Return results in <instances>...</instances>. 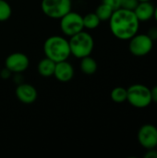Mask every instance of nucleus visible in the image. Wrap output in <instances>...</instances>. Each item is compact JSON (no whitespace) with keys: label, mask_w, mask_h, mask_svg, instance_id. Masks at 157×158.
I'll use <instances>...</instances> for the list:
<instances>
[{"label":"nucleus","mask_w":157,"mask_h":158,"mask_svg":"<svg viewBox=\"0 0 157 158\" xmlns=\"http://www.w3.org/2000/svg\"><path fill=\"white\" fill-rule=\"evenodd\" d=\"M16 95L20 102L24 104H31L37 98V91L31 84L21 83L16 89Z\"/></svg>","instance_id":"9d476101"},{"label":"nucleus","mask_w":157,"mask_h":158,"mask_svg":"<svg viewBox=\"0 0 157 158\" xmlns=\"http://www.w3.org/2000/svg\"><path fill=\"white\" fill-rule=\"evenodd\" d=\"M155 6L151 1L139 2L136 8L133 10L140 21H148L154 18Z\"/></svg>","instance_id":"f8f14e48"},{"label":"nucleus","mask_w":157,"mask_h":158,"mask_svg":"<svg viewBox=\"0 0 157 158\" xmlns=\"http://www.w3.org/2000/svg\"><path fill=\"white\" fill-rule=\"evenodd\" d=\"M154 47L153 40L145 33H136L130 39V52L138 57L147 56Z\"/></svg>","instance_id":"423d86ee"},{"label":"nucleus","mask_w":157,"mask_h":158,"mask_svg":"<svg viewBox=\"0 0 157 158\" xmlns=\"http://www.w3.org/2000/svg\"><path fill=\"white\" fill-rule=\"evenodd\" d=\"M156 149H157V146H156Z\"/></svg>","instance_id":"a878e982"},{"label":"nucleus","mask_w":157,"mask_h":158,"mask_svg":"<svg viewBox=\"0 0 157 158\" xmlns=\"http://www.w3.org/2000/svg\"><path fill=\"white\" fill-rule=\"evenodd\" d=\"M54 76L62 82L69 81L74 76V69L70 63L67 62V60L56 62Z\"/></svg>","instance_id":"9b49d317"},{"label":"nucleus","mask_w":157,"mask_h":158,"mask_svg":"<svg viewBox=\"0 0 157 158\" xmlns=\"http://www.w3.org/2000/svg\"><path fill=\"white\" fill-rule=\"evenodd\" d=\"M70 37L71 38L68 41V44L70 53L74 56L78 58H82L91 55L94 46V42L92 35L81 31Z\"/></svg>","instance_id":"7ed1b4c3"},{"label":"nucleus","mask_w":157,"mask_h":158,"mask_svg":"<svg viewBox=\"0 0 157 158\" xmlns=\"http://www.w3.org/2000/svg\"><path fill=\"white\" fill-rule=\"evenodd\" d=\"M127 101L135 108H146L152 103L151 89L143 84H133L127 89Z\"/></svg>","instance_id":"20e7f679"},{"label":"nucleus","mask_w":157,"mask_h":158,"mask_svg":"<svg viewBox=\"0 0 157 158\" xmlns=\"http://www.w3.org/2000/svg\"><path fill=\"white\" fill-rule=\"evenodd\" d=\"M145 1H152V0H139V2H145Z\"/></svg>","instance_id":"393cba45"},{"label":"nucleus","mask_w":157,"mask_h":158,"mask_svg":"<svg viewBox=\"0 0 157 158\" xmlns=\"http://www.w3.org/2000/svg\"><path fill=\"white\" fill-rule=\"evenodd\" d=\"M43 12L51 19H61L71 10V0H43Z\"/></svg>","instance_id":"39448f33"},{"label":"nucleus","mask_w":157,"mask_h":158,"mask_svg":"<svg viewBox=\"0 0 157 158\" xmlns=\"http://www.w3.org/2000/svg\"><path fill=\"white\" fill-rule=\"evenodd\" d=\"M29 58L23 53H13L6 59V69L10 72L20 73L29 67Z\"/></svg>","instance_id":"1a4fd4ad"},{"label":"nucleus","mask_w":157,"mask_h":158,"mask_svg":"<svg viewBox=\"0 0 157 158\" xmlns=\"http://www.w3.org/2000/svg\"><path fill=\"white\" fill-rule=\"evenodd\" d=\"M147 35L153 40V42L157 41V27H152L148 30Z\"/></svg>","instance_id":"4be33fe9"},{"label":"nucleus","mask_w":157,"mask_h":158,"mask_svg":"<svg viewBox=\"0 0 157 158\" xmlns=\"http://www.w3.org/2000/svg\"><path fill=\"white\" fill-rule=\"evenodd\" d=\"M154 18H155V19L156 20V22H157V6H155V14H154Z\"/></svg>","instance_id":"b1692460"},{"label":"nucleus","mask_w":157,"mask_h":158,"mask_svg":"<svg viewBox=\"0 0 157 158\" xmlns=\"http://www.w3.org/2000/svg\"><path fill=\"white\" fill-rule=\"evenodd\" d=\"M140 20L133 10L118 8L114 10L109 19L111 32L119 40H130L138 33L140 29Z\"/></svg>","instance_id":"f257e3e1"},{"label":"nucleus","mask_w":157,"mask_h":158,"mask_svg":"<svg viewBox=\"0 0 157 158\" xmlns=\"http://www.w3.org/2000/svg\"><path fill=\"white\" fill-rule=\"evenodd\" d=\"M101 20L99 19V18L97 17V15L94 13H89L86 16L83 17V25L84 28L93 30L95 29L99 26Z\"/></svg>","instance_id":"f3484780"},{"label":"nucleus","mask_w":157,"mask_h":158,"mask_svg":"<svg viewBox=\"0 0 157 158\" xmlns=\"http://www.w3.org/2000/svg\"><path fill=\"white\" fill-rule=\"evenodd\" d=\"M144 158H157V149L156 148H152V149H147L146 153L143 155Z\"/></svg>","instance_id":"412c9836"},{"label":"nucleus","mask_w":157,"mask_h":158,"mask_svg":"<svg viewBox=\"0 0 157 158\" xmlns=\"http://www.w3.org/2000/svg\"><path fill=\"white\" fill-rule=\"evenodd\" d=\"M139 4V0H121L120 7L128 10H134Z\"/></svg>","instance_id":"6ab92c4d"},{"label":"nucleus","mask_w":157,"mask_h":158,"mask_svg":"<svg viewBox=\"0 0 157 158\" xmlns=\"http://www.w3.org/2000/svg\"><path fill=\"white\" fill-rule=\"evenodd\" d=\"M60 21V27L62 31L68 35L72 36L80 31H81L84 28L83 25V17L76 12L69 11L65 16H63Z\"/></svg>","instance_id":"0eeeda50"},{"label":"nucleus","mask_w":157,"mask_h":158,"mask_svg":"<svg viewBox=\"0 0 157 158\" xmlns=\"http://www.w3.org/2000/svg\"><path fill=\"white\" fill-rule=\"evenodd\" d=\"M127 89L123 87H116L111 92V99L113 102L121 104L127 101Z\"/></svg>","instance_id":"dca6fc26"},{"label":"nucleus","mask_w":157,"mask_h":158,"mask_svg":"<svg viewBox=\"0 0 157 158\" xmlns=\"http://www.w3.org/2000/svg\"><path fill=\"white\" fill-rule=\"evenodd\" d=\"M43 51L46 57L56 63L67 60L71 55L68 41L57 35L51 36L44 42Z\"/></svg>","instance_id":"f03ea898"},{"label":"nucleus","mask_w":157,"mask_h":158,"mask_svg":"<svg viewBox=\"0 0 157 158\" xmlns=\"http://www.w3.org/2000/svg\"><path fill=\"white\" fill-rule=\"evenodd\" d=\"M104 4L108 5L109 6H111L114 10L118 9L120 7V2L121 0H102Z\"/></svg>","instance_id":"aec40b11"},{"label":"nucleus","mask_w":157,"mask_h":158,"mask_svg":"<svg viewBox=\"0 0 157 158\" xmlns=\"http://www.w3.org/2000/svg\"><path fill=\"white\" fill-rule=\"evenodd\" d=\"M11 6L5 0H0V21L7 20L11 16Z\"/></svg>","instance_id":"a211bd4d"},{"label":"nucleus","mask_w":157,"mask_h":158,"mask_svg":"<svg viewBox=\"0 0 157 158\" xmlns=\"http://www.w3.org/2000/svg\"><path fill=\"white\" fill-rule=\"evenodd\" d=\"M81 69L83 73L87 75H92L95 73L97 70V63L95 59H93L90 56L82 57L81 62Z\"/></svg>","instance_id":"4468645a"},{"label":"nucleus","mask_w":157,"mask_h":158,"mask_svg":"<svg viewBox=\"0 0 157 158\" xmlns=\"http://www.w3.org/2000/svg\"><path fill=\"white\" fill-rule=\"evenodd\" d=\"M151 96H152V102H155L157 105V85L154 86L151 89Z\"/></svg>","instance_id":"5701e85b"},{"label":"nucleus","mask_w":157,"mask_h":158,"mask_svg":"<svg viewBox=\"0 0 157 158\" xmlns=\"http://www.w3.org/2000/svg\"><path fill=\"white\" fill-rule=\"evenodd\" d=\"M55 68H56V62L48 57H45L39 62L37 69H38V72L43 77H51L52 75H54Z\"/></svg>","instance_id":"ddd939ff"},{"label":"nucleus","mask_w":157,"mask_h":158,"mask_svg":"<svg viewBox=\"0 0 157 158\" xmlns=\"http://www.w3.org/2000/svg\"><path fill=\"white\" fill-rule=\"evenodd\" d=\"M138 142L144 149L156 148L157 146V128L153 124L143 125L137 134Z\"/></svg>","instance_id":"6e6552de"},{"label":"nucleus","mask_w":157,"mask_h":158,"mask_svg":"<svg viewBox=\"0 0 157 158\" xmlns=\"http://www.w3.org/2000/svg\"><path fill=\"white\" fill-rule=\"evenodd\" d=\"M113 12H114V9L108 5L104 4V3H102L95 10V14L97 15V17L99 18L101 21L109 20Z\"/></svg>","instance_id":"2eb2a0df"}]
</instances>
